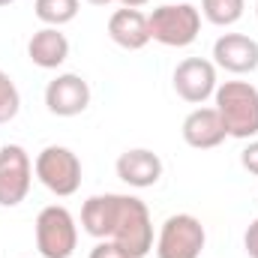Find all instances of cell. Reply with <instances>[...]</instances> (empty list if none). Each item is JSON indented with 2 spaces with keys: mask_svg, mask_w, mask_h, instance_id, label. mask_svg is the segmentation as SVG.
<instances>
[{
  "mask_svg": "<svg viewBox=\"0 0 258 258\" xmlns=\"http://www.w3.org/2000/svg\"><path fill=\"white\" fill-rule=\"evenodd\" d=\"M228 138L249 141L258 135V87L249 81H222L213 93Z\"/></svg>",
  "mask_w": 258,
  "mask_h": 258,
  "instance_id": "6da1fadb",
  "label": "cell"
},
{
  "mask_svg": "<svg viewBox=\"0 0 258 258\" xmlns=\"http://www.w3.org/2000/svg\"><path fill=\"white\" fill-rule=\"evenodd\" d=\"M150 39L165 48H186L201 33V9L192 3H162L147 15Z\"/></svg>",
  "mask_w": 258,
  "mask_h": 258,
  "instance_id": "7a4b0ae2",
  "label": "cell"
},
{
  "mask_svg": "<svg viewBox=\"0 0 258 258\" xmlns=\"http://www.w3.org/2000/svg\"><path fill=\"white\" fill-rule=\"evenodd\" d=\"M33 174L51 195L69 198L81 186V159L75 150H69L63 144H48L36 153Z\"/></svg>",
  "mask_w": 258,
  "mask_h": 258,
  "instance_id": "3957f363",
  "label": "cell"
},
{
  "mask_svg": "<svg viewBox=\"0 0 258 258\" xmlns=\"http://www.w3.org/2000/svg\"><path fill=\"white\" fill-rule=\"evenodd\" d=\"M108 240L120 243L132 258H144L153 249V219H150V210L141 198L120 195L117 222H114V231Z\"/></svg>",
  "mask_w": 258,
  "mask_h": 258,
  "instance_id": "277c9868",
  "label": "cell"
},
{
  "mask_svg": "<svg viewBox=\"0 0 258 258\" xmlns=\"http://www.w3.org/2000/svg\"><path fill=\"white\" fill-rule=\"evenodd\" d=\"M78 246L75 216L63 204H48L36 216V249L42 258H72Z\"/></svg>",
  "mask_w": 258,
  "mask_h": 258,
  "instance_id": "5b68a950",
  "label": "cell"
},
{
  "mask_svg": "<svg viewBox=\"0 0 258 258\" xmlns=\"http://www.w3.org/2000/svg\"><path fill=\"white\" fill-rule=\"evenodd\" d=\"M207 231L192 213H174L156 234V258H198L204 252Z\"/></svg>",
  "mask_w": 258,
  "mask_h": 258,
  "instance_id": "8992f818",
  "label": "cell"
},
{
  "mask_svg": "<svg viewBox=\"0 0 258 258\" xmlns=\"http://www.w3.org/2000/svg\"><path fill=\"white\" fill-rule=\"evenodd\" d=\"M33 183V162L21 144L0 147V207H18Z\"/></svg>",
  "mask_w": 258,
  "mask_h": 258,
  "instance_id": "52a82bcc",
  "label": "cell"
},
{
  "mask_svg": "<svg viewBox=\"0 0 258 258\" xmlns=\"http://www.w3.org/2000/svg\"><path fill=\"white\" fill-rule=\"evenodd\" d=\"M171 81H174L177 96L183 102H189V105L207 102L216 93V87H219L216 66L210 63V60H204V57H186V60H180L177 69H174V75H171Z\"/></svg>",
  "mask_w": 258,
  "mask_h": 258,
  "instance_id": "ba28073f",
  "label": "cell"
},
{
  "mask_svg": "<svg viewBox=\"0 0 258 258\" xmlns=\"http://www.w3.org/2000/svg\"><path fill=\"white\" fill-rule=\"evenodd\" d=\"M90 105V84L75 75V72H63L57 78L48 81L45 87V108L54 117H78L84 114Z\"/></svg>",
  "mask_w": 258,
  "mask_h": 258,
  "instance_id": "9c48e42d",
  "label": "cell"
},
{
  "mask_svg": "<svg viewBox=\"0 0 258 258\" xmlns=\"http://www.w3.org/2000/svg\"><path fill=\"white\" fill-rule=\"evenodd\" d=\"M213 66L231 75H249L258 69V42L246 33H222L213 42Z\"/></svg>",
  "mask_w": 258,
  "mask_h": 258,
  "instance_id": "30bf717a",
  "label": "cell"
},
{
  "mask_svg": "<svg viewBox=\"0 0 258 258\" xmlns=\"http://www.w3.org/2000/svg\"><path fill=\"white\" fill-rule=\"evenodd\" d=\"M117 177L132 186V189H150L159 183L162 177V159L159 153L147 150V147H132V150H123L117 156Z\"/></svg>",
  "mask_w": 258,
  "mask_h": 258,
  "instance_id": "8fae6325",
  "label": "cell"
},
{
  "mask_svg": "<svg viewBox=\"0 0 258 258\" xmlns=\"http://www.w3.org/2000/svg\"><path fill=\"white\" fill-rule=\"evenodd\" d=\"M180 135H183V141H186L189 147H195V150H213V147H219V144L228 138L219 111L210 108V105L192 108V111L183 117Z\"/></svg>",
  "mask_w": 258,
  "mask_h": 258,
  "instance_id": "7c38bea8",
  "label": "cell"
},
{
  "mask_svg": "<svg viewBox=\"0 0 258 258\" xmlns=\"http://www.w3.org/2000/svg\"><path fill=\"white\" fill-rule=\"evenodd\" d=\"M117 210H120V192L90 195L81 204V228L96 240H108L117 222Z\"/></svg>",
  "mask_w": 258,
  "mask_h": 258,
  "instance_id": "4fadbf2b",
  "label": "cell"
},
{
  "mask_svg": "<svg viewBox=\"0 0 258 258\" xmlns=\"http://www.w3.org/2000/svg\"><path fill=\"white\" fill-rule=\"evenodd\" d=\"M108 36L111 42H117L126 51H138L150 42V27H147V15L141 9H117L108 18Z\"/></svg>",
  "mask_w": 258,
  "mask_h": 258,
  "instance_id": "5bb4252c",
  "label": "cell"
},
{
  "mask_svg": "<svg viewBox=\"0 0 258 258\" xmlns=\"http://www.w3.org/2000/svg\"><path fill=\"white\" fill-rule=\"evenodd\" d=\"M27 57L39 69H60L69 57V39L60 27H42L27 42Z\"/></svg>",
  "mask_w": 258,
  "mask_h": 258,
  "instance_id": "9a60e30c",
  "label": "cell"
},
{
  "mask_svg": "<svg viewBox=\"0 0 258 258\" xmlns=\"http://www.w3.org/2000/svg\"><path fill=\"white\" fill-rule=\"evenodd\" d=\"M81 9V0H36L33 12L45 27H63L69 21H75Z\"/></svg>",
  "mask_w": 258,
  "mask_h": 258,
  "instance_id": "2e32d148",
  "label": "cell"
},
{
  "mask_svg": "<svg viewBox=\"0 0 258 258\" xmlns=\"http://www.w3.org/2000/svg\"><path fill=\"white\" fill-rule=\"evenodd\" d=\"M246 0H201V15L216 27H231L243 18Z\"/></svg>",
  "mask_w": 258,
  "mask_h": 258,
  "instance_id": "e0dca14e",
  "label": "cell"
},
{
  "mask_svg": "<svg viewBox=\"0 0 258 258\" xmlns=\"http://www.w3.org/2000/svg\"><path fill=\"white\" fill-rule=\"evenodd\" d=\"M18 111H21V93L12 81V75L0 69V123L15 120Z\"/></svg>",
  "mask_w": 258,
  "mask_h": 258,
  "instance_id": "ac0fdd59",
  "label": "cell"
},
{
  "mask_svg": "<svg viewBox=\"0 0 258 258\" xmlns=\"http://www.w3.org/2000/svg\"><path fill=\"white\" fill-rule=\"evenodd\" d=\"M90 258H132V255H129L120 243H114V240H99L90 249Z\"/></svg>",
  "mask_w": 258,
  "mask_h": 258,
  "instance_id": "d6986e66",
  "label": "cell"
},
{
  "mask_svg": "<svg viewBox=\"0 0 258 258\" xmlns=\"http://www.w3.org/2000/svg\"><path fill=\"white\" fill-rule=\"evenodd\" d=\"M240 165H243L249 174L258 177V138H252V141L240 150Z\"/></svg>",
  "mask_w": 258,
  "mask_h": 258,
  "instance_id": "ffe728a7",
  "label": "cell"
},
{
  "mask_svg": "<svg viewBox=\"0 0 258 258\" xmlns=\"http://www.w3.org/2000/svg\"><path fill=\"white\" fill-rule=\"evenodd\" d=\"M243 249H246L249 258H258V216L249 222V228H246V234H243Z\"/></svg>",
  "mask_w": 258,
  "mask_h": 258,
  "instance_id": "44dd1931",
  "label": "cell"
},
{
  "mask_svg": "<svg viewBox=\"0 0 258 258\" xmlns=\"http://www.w3.org/2000/svg\"><path fill=\"white\" fill-rule=\"evenodd\" d=\"M120 6H126V9H141V6H147L150 0H117Z\"/></svg>",
  "mask_w": 258,
  "mask_h": 258,
  "instance_id": "7402d4cb",
  "label": "cell"
},
{
  "mask_svg": "<svg viewBox=\"0 0 258 258\" xmlns=\"http://www.w3.org/2000/svg\"><path fill=\"white\" fill-rule=\"evenodd\" d=\"M87 3H93V6H108V3H114V0H87Z\"/></svg>",
  "mask_w": 258,
  "mask_h": 258,
  "instance_id": "603a6c76",
  "label": "cell"
},
{
  "mask_svg": "<svg viewBox=\"0 0 258 258\" xmlns=\"http://www.w3.org/2000/svg\"><path fill=\"white\" fill-rule=\"evenodd\" d=\"M9 3H15V0H0V6H9Z\"/></svg>",
  "mask_w": 258,
  "mask_h": 258,
  "instance_id": "cb8c5ba5",
  "label": "cell"
},
{
  "mask_svg": "<svg viewBox=\"0 0 258 258\" xmlns=\"http://www.w3.org/2000/svg\"><path fill=\"white\" fill-rule=\"evenodd\" d=\"M255 15H258V0H255Z\"/></svg>",
  "mask_w": 258,
  "mask_h": 258,
  "instance_id": "d4e9b609",
  "label": "cell"
}]
</instances>
